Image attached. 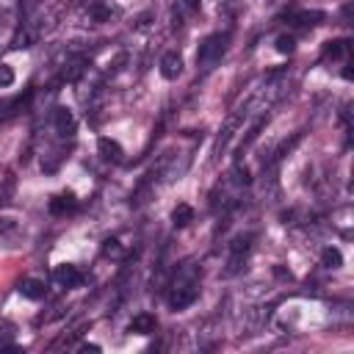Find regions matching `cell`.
Masks as SVG:
<instances>
[{
    "mask_svg": "<svg viewBox=\"0 0 354 354\" xmlns=\"http://www.w3.org/2000/svg\"><path fill=\"white\" fill-rule=\"evenodd\" d=\"M196 299H199V277L194 274V268L183 266L180 274L174 277L171 288H169L166 301H169L171 310H185V307H191Z\"/></svg>",
    "mask_w": 354,
    "mask_h": 354,
    "instance_id": "obj_1",
    "label": "cell"
},
{
    "mask_svg": "<svg viewBox=\"0 0 354 354\" xmlns=\"http://www.w3.org/2000/svg\"><path fill=\"white\" fill-rule=\"evenodd\" d=\"M227 47H230V30H216V33L205 36L202 44H199V50H196V66H199V72H210L224 58Z\"/></svg>",
    "mask_w": 354,
    "mask_h": 354,
    "instance_id": "obj_2",
    "label": "cell"
},
{
    "mask_svg": "<svg viewBox=\"0 0 354 354\" xmlns=\"http://www.w3.org/2000/svg\"><path fill=\"white\" fill-rule=\"evenodd\" d=\"M249 249H252V235H249V232H246V235H238V238L230 243V263H227L230 268H227V274H235V271L243 266Z\"/></svg>",
    "mask_w": 354,
    "mask_h": 354,
    "instance_id": "obj_3",
    "label": "cell"
},
{
    "mask_svg": "<svg viewBox=\"0 0 354 354\" xmlns=\"http://www.w3.org/2000/svg\"><path fill=\"white\" fill-rule=\"evenodd\" d=\"M53 127H55V133L61 136V138H72L75 136V116H72V111L69 108H55L53 111Z\"/></svg>",
    "mask_w": 354,
    "mask_h": 354,
    "instance_id": "obj_4",
    "label": "cell"
},
{
    "mask_svg": "<svg viewBox=\"0 0 354 354\" xmlns=\"http://www.w3.org/2000/svg\"><path fill=\"white\" fill-rule=\"evenodd\" d=\"M53 279H55V285H58V288H75V285H80V282H83V274H80V268H77V266L64 263V266H58V268L53 271Z\"/></svg>",
    "mask_w": 354,
    "mask_h": 354,
    "instance_id": "obj_5",
    "label": "cell"
},
{
    "mask_svg": "<svg viewBox=\"0 0 354 354\" xmlns=\"http://www.w3.org/2000/svg\"><path fill=\"white\" fill-rule=\"evenodd\" d=\"M321 22H324V11H307V8H301V11H290L288 14V25H293V28H315Z\"/></svg>",
    "mask_w": 354,
    "mask_h": 354,
    "instance_id": "obj_6",
    "label": "cell"
},
{
    "mask_svg": "<svg viewBox=\"0 0 354 354\" xmlns=\"http://www.w3.org/2000/svg\"><path fill=\"white\" fill-rule=\"evenodd\" d=\"M180 72H183V58H180V53H177V50L163 53V58H160V75H163L166 80H177Z\"/></svg>",
    "mask_w": 354,
    "mask_h": 354,
    "instance_id": "obj_7",
    "label": "cell"
},
{
    "mask_svg": "<svg viewBox=\"0 0 354 354\" xmlns=\"http://www.w3.org/2000/svg\"><path fill=\"white\" fill-rule=\"evenodd\" d=\"M348 53H351L348 39H335V41H326L321 58L324 61H348Z\"/></svg>",
    "mask_w": 354,
    "mask_h": 354,
    "instance_id": "obj_8",
    "label": "cell"
},
{
    "mask_svg": "<svg viewBox=\"0 0 354 354\" xmlns=\"http://www.w3.org/2000/svg\"><path fill=\"white\" fill-rule=\"evenodd\" d=\"M19 293H22L25 299H30V301H39V299H44V296H47V285H44V279L28 277V279H22V282H19Z\"/></svg>",
    "mask_w": 354,
    "mask_h": 354,
    "instance_id": "obj_9",
    "label": "cell"
},
{
    "mask_svg": "<svg viewBox=\"0 0 354 354\" xmlns=\"http://www.w3.org/2000/svg\"><path fill=\"white\" fill-rule=\"evenodd\" d=\"M155 329H158V318L152 313H138L130 318V332L136 335H152Z\"/></svg>",
    "mask_w": 354,
    "mask_h": 354,
    "instance_id": "obj_10",
    "label": "cell"
},
{
    "mask_svg": "<svg viewBox=\"0 0 354 354\" xmlns=\"http://www.w3.org/2000/svg\"><path fill=\"white\" fill-rule=\"evenodd\" d=\"M47 207H50L53 216H66V213H72L77 207V199H75V194H58V196L50 199Z\"/></svg>",
    "mask_w": 354,
    "mask_h": 354,
    "instance_id": "obj_11",
    "label": "cell"
},
{
    "mask_svg": "<svg viewBox=\"0 0 354 354\" xmlns=\"http://www.w3.org/2000/svg\"><path fill=\"white\" fill-rule=\"evenodd\" d=\"M86 66H88V61H86V58H69V61L64 64V69H61V80L75 83V80L86 72Z\"/></svg>",
    "mask_w": 354,
    "mask_h": 354,
    "instance_id": "obj_12",
    "label": "cell"
},
{
    "mask_svg": "<svg viewBox=\"0 0 354 354\" xmlns=\"http://www.w3.org/2000/svg\"><path fill=\"white\" fill-rule=\"evenodd\" d=\"M100 155L105 158V160H113V163H119L122 160V147H119V141H113V138H100Z\"/></svg>",
    "mask_w": 354,
    "mask_h": 354,
    "instance_id": "obj_13",
    "label": "cell"
},
{
    "mask_svg": "<svg viewBox=\"0 0 354 354\" xmlns=\"http://www.w3.org/2000/svg\"><path fill=\"white\" fill-rule=\"evenodd\" d=\"M191 221H194V207L185 205V202H180V205L171 210V224H174V227H185V224H191Z\"/></svg>",
    "mask_w": 354,
    "mask_h": 354,
    "instance_id": "obj_14",
    "label": "cell"
},
{
    "mask_svg": "<svg viewBox=\"0 0 354 354\" xmlns=\"http://www.w3.org/2000/svg\"><path fill=\"white\" fill-rule=\"evenodd\" d=\"M28 100H30V91H25V94H17L14 100H8V102L3 105V113H0V116L6 119V116H14V113H19V111L28 105Z\"/></svg>",
    "mask_w": 354,
    "mask_h": 354,
    "instance_id": "obj_15",
    "label": "cell"
},
{
    "mask_svg": "<svg viewBox=\"0 0 354 354\" xmlns=\"http://www.w3.org/2000/svg\"><path fill=\"white\" fill-rule=\"evenodd\" d=\"M321 263H324L326 268H340V266H343L340 249H337V246H326V249L321 252Z\"/></svg>",
    "mask_w": 354,
    "mask_h": 354,
    "instance_id": "obj_16",
    "label": "cell"
},
{
    "mask_svg": "<svg viewBox=\"0 0 354 354\" xmlns=\"http://www.w3.org/2000/svg\"><path fill=\"white\" fill-rule=\"evenodd\" d=\"M293 47H296V39H293V36L282 33V36L277 39V50H279V53H293Z\"/></svg>",
    "mask_w": 354,
    "mask_h": 354,
    "instance_id": "obj_17",
    "label": "cell"
},
{
    "mask_svg": "<svg viewBox=\"0 0 354 354\" xmlns=\"http://www.w3.org/2000/svg\"><path fill=\"white\" fill-rule=\"evenodd\" d=\"M102 254H105V257H122V249H119V241H113V238H108V241L102 243Z\"/></svg>",
    "mask_w": 354,
    "mask_h": 354,
    "instance_id": "obj_18",
    "label": "cell"
},
{
    "mask_svg": "<svg viewBox=\"0 0 354 354\" xmlns=\"http://www.w3.org/2000/svg\"><path fill=\"white\" fill-rule=\"evenodd\" d=\"M11 83H14V69L8 64H0V88H6Z\"/></svg>",
    "mask_w": 354,
    "mask_h": 354,
    "instance_id": "obj_19",
    "label": "cell"
},
{
    "mask_svg": "<svg viewBox=\"0 0 354 354\" xmlns=\"http://www.w3.org/2000/svg\"><path fill=\"white\" fill-rule=\"evenodd\" d=\"M39 3H41V0H19V14H22L25 19H28V17L33 14V8H36Z\"/></svg>",
    "mask_w": 354,
    "mask_h": 354,
    "instance_id": "obj_20",
    "label": "cell"
},
{
    "mask_svg": "<svg viewBox=\"0 0 354 354\" xmlns=\"http://www.w3.org/2000/svg\"><path fill=\"white\" fill-rule=\"evenodd\" d=\"M14 227H17V224H14L11 218H0V235H6V232H14Z\"/></svg>",
    "mask_w": 354,
    "mask_h": 354,
    "instance_id": "obj_21",
    "label": "cell"
},
{
    "mask_svg": "<svg viewBox=\"0 0 354 354\" xmlns=\"http://www.w3.org/2000/svg\"><path fill=\"white\" fill-rule=\"evenodd\" d=\"M185 8H188V11H196V8H199V0H185Z\"/></svg>",
    "mask_w": 354,
    "mask_h": 354,
    "instance_id": "obj_22",
    "label": "cell"
},
{
    "mask_svg": "<svg viewBox=\"0 0 354 354\" xmlns=\"http://www.w3.org/2000/svg\"><path fill=\"white\" fill-rule=\"evenodd\" d=\"M80 348H83V351H100V346H94V343H83Z\"/></svg>",
    "mask_w": 354,
    "mask_h": 354,
    "instance_id": "obj_23",
    "label": "cell"
}]
</instances>
